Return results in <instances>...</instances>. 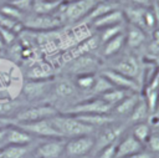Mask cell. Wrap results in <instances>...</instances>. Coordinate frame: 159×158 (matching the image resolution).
Segmentation results:
<instances>
[{
  "instance_id": "cell-1",
  "label": "cell",
  "mask_w": 159,
  "mask_h": 158,
  "mask_svg": "<svg viewBox=\"0 0 159 158\" xmlns=\"http://www.w3.org/2000/svg\"><path fill=\"white\" fill-rule=\"evenodd\" d=\"M24 81L22 68L0 52V101L19 98Z\"/></svg>"
},
{
  "instance_id": "cell-2",
  "label": "cell",
  "mask_w": 159,
  "mask_h": 158,
  "mask_svg": "<svg viewBox=\"0 0 159 158\" xmlns=\"http://www.w3.org/2000/svg\"><path fill=\"white\" fill-rule=\"evenodd\" d=\"M50 119L53 127L56 128V131L60 133V136L65 139L86 136V134H93L96 132L94 128L86 124L73 114L58 112L56 116L51 117Z\"/></svg>"
},
{
  "instance_id": "cell-3",
  "label": "cell",
  "mask_w": 159,
  "mask_h": 158,
  "mask_svg": "<svg viewBox=\"0 0 159 158\" xmlns=\"http://www.w3.org/2000/svg\"><path fill=\"white\" fill-rule=\"evenodd\" d=\"M52 82L53 77L47 80H25L21 87L20 98L27 105L47 102V98L51 97Z\"/></svg>"
},
{
  "instance_id": "cell-4",
  "label": "cell",
  "mask_w": 159,
  "mask_h": 158,
  "mask_svg": "<svg viewBox=\"0 0 159 158\" xmlns=\"http://www.w3.org/2000/svg\"><path fill=\"white\" fill-rule=\"evenodd\" d=\"M94 0H76L72 2L62 4L56 14L63 24H76L80 20L87 17L92 9L96 6Z\"/></svg>"
},
{
  "instance_id": "cell-5",
  "label": "cell",
  "mask_w": 159,
  "mask_h": 158,
  "mask_svg": "<svg viewBox=\"0 0 159 158\" xmlns=\"http://www.w3.org/2000/svg\"><path fill=\"white\" fill-rule=\"evenodd\" d=\"M60 111L52 103H32L24 106L14 117V123H26L35 122L40 119H46L56 116Z\"/></svg>"
},
{
  "instance_id": "cell-6",
  "label": "cell",
  "mask_w": 159,
  "mask_h": 158,
  "mask_svg": "<svg viewBox=\"0 0 159 158\" xmlns=\"http://www.w3.org/2000/svg\"><path fill=\"white\" fill-rule=\"evenodd\" d=\"M125 132H127V123L118 122V121L112 122V123L99 128L97 134L94 136V148H93L92 153L96 156L103 148L117 143L118 139Z\"/></svg>"
},
{
  "instance_id": "cell-7",
  "label": "cell",
  "mask_w": 159,
  "mask_h": 158,
  "mask_svg": "<svg viewBox=\"0 0 159 158\" xmlns=\"http://www.w3.org/2000/svg\"><path fill=\"white\" fill-rule=\"evenodd\" d=\"M22 25L25 30L43 32V31H52V30L60 29V26L62 25V21L60 20L56 12L50 15L30 12V14H26L25 19L22 20Z\"/></svg>"
},
{
  "instance_id": "cell-8",
  "label": "cell",
  "mask_w": 159,
  "mask_h": 158,
  "mask_svg": "<svg viewBox=\"0 0 159 158\" xmlns=\"http://www.w3.org/2000/svg\"><path fill=\"white\" fill-rule=\"evenodd\" d=\"M94 148V134H86L66 139L62 158H83Z\"/></svg>"
},
{
  "instance_id": "cell-9",
  "label": "cell",
  "mask_w": 159,
  "mask_h": 158,
  "mask_svg": "<svg viewBox=\"0 0 159 158\" xmlns=\"http://www.w3.org/2000/svg\"><path fill=\"white\" fill-rule=\"evenodd\" d=\"M112 107L107 105L99 97H91L86 98L78 103L72 105L68 109L62 111V113L68 114H106L111 113Z\"/></svg>"
},
{
  "instance_id": "cell-10",
  "label": "cell",
  "mask_w": 159,
  "mask_h": 158,
  "mask_svg": "<svg viewBox=\"0 0 159 158\" xmlns=\"http://www.w3.org/2000/svg\"><path fill=\"white\" fill-rule=\"evenodd\" d=\"M17 127L24 129L25 132L30 133L36 139H48V138H62L60 133L53 127L50 118L40 119L35 122H26V123H15Z\"/></svg>"
},
{
  "instance_id": "cell-11",
  "label": "cell",
  "mask_w": 159,
  "mask_h": 158,
  "mask_svg": "<svg viewBox=\"0 0 159 158\" xmlns=\"http://www.w3.org/2000/svg\"><path fill=\"white\" fill-rule=\"evenodd\" d=\"M65 138H48L39 139L35 146L34 158H62L65 151Z\"/></svg>"
},
{
  "instance_id": "cell-12",
  "label": "cell",
  "mask_w": 159,
  "mask_h": 158,
  "mask_svg": "<svg viewBox=\"0 0 159 158\" xmlns=\"http://www.w3.org/2000/svg\"><path fill=\"white\" fill-rule=\"evenodd\" d=\"M99 58L94 57L92 53L76 56L66 62V72L70 75H82V73H96V70L99 67Z\"/></svg>"
},
{
  "instance_id": "cell-13",
  "label": "cell",
  "mask_w": 159,
  "mask_h": 158,
  "mask_svg": "<svg viewBox=\"0 0 159 158\" xmlns=\"http://www.w3.org/2000/svg\"><path fill=\"white\" fill-rule=\"evenodd\" d=\"M78 90L73 82L67 75L55 76L52 82V92L51 97H55L57 101H70L73 97H76Z\"/></svg>"
},
{
  "instance_id": "cell-14",
  "label": "cell",
  "mask_w": 159,
  "mask_h": 158,
  "mask_svg": "<svg viewBox=\"0 0 159 158\" xmlns=\"http://www.w3.org/2000/svg\"><path fill=\"white\" fill-rule=\"evenodd\" d=\"M25 80H47L56 76V70L52 63L45 60H35L26 65L22 71Z\"/></svg>"
},
{
  "instance_id": "cell-15",
  "label": "cell",
  "mask_w": 159,
  "mask_h": 158,
  "mask_svg": "<svg viewBox=\"0 0 159 158\" xmlns=\"http://www.w3.org/2000/svg\"><path fill=\"white\" fill-rule=\"evenodd\" d=\"M101 75H103L113 87L116 88H120V90H124V91H128V92H134V93H140V87L142 85L130 78V77H127L112 68H106L101 72Z\"/></svg>"
},
{
  "instance_id": "cell-16",
  "label": "cell",
  "mask_w": 159,
  "mask_h": 158,
  "mask_svg": "<svg viewBox=\"0 0 159 158\" xmlns=\"http://www.w3.org/2000/svg\"><path fill=\"white\" fill-rule=\"evenodd\" d=\"M111 68L117 71V72H119V73H122V75H124V76H127V77H130V78H133L135 81H138L137 78L140 76V70H142L139 60L133 55L122 56L120 58H118L114 62V65Z\"/></svg>"
},
{
  "instance_id": "cell-17",
  "label": "cell",
  "mask_w": 159,
  "mask_h": 158,
  "mask_svg": "<svg viewBox=\"0 0 159 158\" xmlns=\"http://www.w3.org/2000/svg\"><path fill=\"white\" fill-rule=\"evenodd\" d=\"M144 149L143 144L135 139L130 132H125L117 142L116 144V154L114 158H125L133 153H137L139 151Z\"/></svg>"
},
{
  "instance_id": "cell-18",
  "label": "cell",
  "mask_w": 159,
  "mask_h": 158,
  "mask_svg": "<svg viewBox=\"0 0 159 158\" xmlns=\"http://www.w3.org/2000/svg\"><path fill=\"white\" fill-rule=\"evenodd\" d=\"M39 139L29 144H5L0 148V158H29L32 157Z\"/></svg>"
},
{
  "instance_id": "cell-19",
  "label": "cell",
  "mask_w": 159,
  "mask_h": 158,
  "mask_svg": "<svg viewBox=\"0 0 159 158\" xmlns=\"http://www.w3.org/2000/svg\"><path fill=\"white\" fill-rule=\"evenodd\" d=\"M5 144H29L36 141L30 133L25 132L15 123L5 128ZM4 144V146H5Z\"/></svg>"
},
{
  "instance_id": "cell-20",
  "label": "cell",
  "mask_w": 159,
  "mask_h": 158,
  "mask_svg": "<svg viewBox=\"0 0 159 158\" xmlns=\"http://www.w3.org/2000/svg\"><path fill=\"white\" fill-rule=\"evenodd\" d=\"M124 36H125V46L129 47L130 50H138L147 41V32L140 27L130 24L127 25V29L124 30Z\"/></svg>"
},
{
  "instance_id": "cell-21",
  "label": "cell",
  "mask_w": 159,
  "mask_h": 158,
  "mask_svg": "<svg viewBox=\"0 0 159 158\" xmlns=\"http://www.w3.org/2000/svg\"><path fill=\"white\" fill-rule=\"evenodd\" d=\"M140 97H142L140 93H129L120 102H118L116 106H113L111 114L116 119H118L119 117H128L130 114L132 109L134 108V106L137 105V102L140 100Z\"/></svg>"
},
{
  "instance_id": "cell-22",
  "label": "cell",
  "mask_w": 159,
  "mask_h": 158,
  "mask_svg": "<svg viewBox=\"0 0 159 158\" xmlns=\"http://www.w3.org/2000/svg\"><path fill=\"white\" fill-rule=\"evenodd\" d=\"M124 22V15H123V11L117 9L114 11H111L109 14L107 15H103L98 19H94L92 20L91 22V26L96 30H102L104 27H109V26H113V25H118V24H122Z\"/></svg>"
},
{
  "instance_id": "cell-23",
  "label": "cell",
  "mask_w": 159,
  "mask_h": 158,
  "mask_svg": "<svg viewBox=\"0 0 159 158\" xmlns=\"http://www.w3.org/2000/svg\"><path fill=\"white\" fill-rule=\"evenodd\" d=\"M125 46V36H124V31L118 34L117 36L109 39L108 41H106L104 44H102L99 46L101 49V55L103 57H112L116 56L117 53L120 52V50Z\"/></svg>"
},
{
  "instance_id": "cell-24",
  "label": "cell",
  "mask_w": 159,
  "mask_h": 158,
  "mask_svg": "<svg viewBox=\"0 0 159 158\" xmlns=\"http://www.w3.org/2000/svg\"><path fill=\"white\" fill-rule=\"evenodd\" d=\"M150 116L152 114L149 112L148 105H147L144 97L142 96L140 100L134 106V108L132 109L130 114L128 116V122H130L132 124H135V123H139V122H145Z\"/></svg>"
},
{
  "instance_id": "cell-25",
  "label": "cell",
  "mask_w": 159,
  "mask_h": 158,
  "mask_svg": "<svg viewBox=\"0 0 159 158\" xmlns=\"http://www.w3.org/2000/svg\"><path fill=\"white\" fill-rule=\"evenodd\" d=\"M27 103L19 98L15 100H7V101H0V116L6 117V118H12L16 116V113Z\"/></svg>"
},
{
  "instance_id": "cell-26",
  "label": "cell",
  "mask_w": 159,
  "mask_h": 158,
  "mask_svg": "<svg viewBox=\"0 0 159 158\" xmlns=\"http://www.w3.org/2000/svg\"><path fill=\"white\" fill-rule=\"evenodd\" d=\"M129 93H134V92H128V91H124V90H120V88H116V87H112L109 88L108 91H106L104 93L99 95L98 97L101 100H103L107 105H109L112 108L113 106H116L118 102H120L124 97H127Z\"/></svg>"
},
{
  "instance_id": "cell-27",
  "label": "cell",
  "mask_w": 159,
  "mask_h": 158,
  "mask_svg": "<svg viewBox=\"0 0 159 158\" xmlns=\"http://www.w3.org/2000/svg\"><path fill=\"white\" fill-rule=\"evenodd\" d=\"M96 78H97L96 73H82V75L75 76L73 82H75V85H76L78 91L91 93V91H92V88L94 86Z\"/></svg>"
},
{
  "instance_id": "cell-28",
  "label": "cell",
  "mask_w": 159,
  "mask_h": 158,
  "mask_svg": "<svg viewBox=\"0 0 159 158\" xmlns=\"http://www.w3.org/2000/svg\"><path fill=\"white\" fill-rule=\"evenodd\" d=\"M150 133H152V127H150V123H148L147 121H145V122H139V123L133 124L132 131H130V134H132L135 139H138L143 146H144L145 142L148 141Z\"/></svg>"
},
{
  "instance_id": "cell-29",
  "label": "cell",
  "mask_w": 159,
  "mask_h": 158,
  "mask_svg": "<svg viewBox=\"0 0 159 158\" xmlns=\"http://www.w3.org/2000/svg\"><path fill=\"white\" fill-rule=\"evenodd\" d=\"M0 12L12 20H16V21H20L22 22V20L25 19L26 14L22 12L21 10H19L17 7H15L12 4L7 2V4H1L0 5Z\"/></svg>"
},
{
  "instance_id": "cell-30",
  "label": "cell",
  "mask_w": 159,
  "mask_h": 158,
  "mask_svg": "<svg viewBox=\"0 0 159 158\" xmlns=\"http://www.w3.org/2000/svg\"><path fill=\"white\" fill-rule=\"evenodd\" d=\"M145 144L148 146V151L154 153H159V134L157 133V131H152L148 141L145 142Z\"/></svg>"
},
{
  "instance_id": "cell-31",
  "label": "cell",
  "mask_w": 159,
  "mask_h": 158,
  "mask_svg": "<svg viewBox=\"0 0 159 158\" xmlns=\"http://www.w3.org/2000/svg\"><path fill=\"white\" fill-rule=\"evenodd\" d=\"M116 144L117 143L103 148L101 152H98L96 154V158H114V154H116Z\"/></svg>"
},
{
  "instance_id": "cell-32",
  "label": "cell",
  "mask_w": 159,
  "mask_h": 158,
  "mask_svg": "<svg viewBox=\"0 0 159 158\" xmlns=\"http://www.w3.org/2000/svg\"><path fill=\"white\" fill-rule=\"evenodd\" d=\"M127 1L129 2V5L138 6V7H144V9H150L154 5L153 0H127Z\"/></svg>"
},
{
  "instance_id": "cell-33",
  "label": "cell",
  "mask_w": 159,
  "mask_h": 158,
  "mask_svg": "<svg viewBox=\"0 0 159 158\" xmlns=\"http://www.w3.org/2000/svg\"><path fill=\"white\" fill-rule=\"evenodd\" d=\"M125 158H155V157H154V154H153L152 152H149L148 149H142V151H139V152H137V153H133V154L125 157Z\"/></svg>"
},
{
  "instance_id": "cell-34",
  "label": "cell",
  "mask_w": 159,
  "mask_h": 158,
  "mask_svg": "<svg viewBox=\"0 0 159 158\" xmlns=\"http://www.w3.org/2000/svg\"><path fill=\"white\" fill-rule=\"evenodd\" d=\"M11 124H14V119L12 118H6V117H1L0 116V129H5V128L10 127Z\"/></svg>"
},
{
  "instance_id": "cell-35",
  "label": "cell",
  "mask_w": 159,
  "mask_h": 158,
  "mask_svg": "<svg viewBox=\"0 0 159 158\" xmlns=\"http://www.w3.org/2000/svg\"><path fill=\"white\" fill-rule=\"evenodd\" d=\"M5 129H0V148L5 144Z\"/></svg>"
},
{
  "instance_id": "cell-36",
  "label": "cell",
  "mask_w": 159,
  "mask_h": 158,
  "mask_svg": "<svg viewBox=\"0 0 159 158\" xmlns=\"http://www.w3.org/2000/svg\"><path fill=\"white\" fill-rule=\"evenodd\" d=\"M5 49H6V46H5V44H4V41L1 39V36H0V52L5 51Z\"/></svg>"
},
{
  "instance_id": "cell-37",
  "label": "cell",
  "mask_w": 159,
  "mask_h": 158,
  "mask_svg": "<svg viewBox=\"0 0 159 158\" xmlns=\"http://www.w3.org/2000/svg\"><path fill=\"white\" fill-rule=\"evenodd\" d=\"M155 114L159 116V95H158V106H157V111H155Z\"/></svg>"
},
{
  "instance_id": "cell-38",
  "label": "cell",
  "mask_w": 159,
  "mask_h": 158,
  "mask_svg": "<svg viewBox=\"0 0 159 158\" xmlns=\"http://www.w3.org/2000/svg\"><path fill=\"white\" fill-rule=\"evenodd\" d=\"M62 4H67V2H72V1H76V0H61Z\"/></svg>"
},
{
  "instance_id": "cell-39",
  "label": "cell",
  "mask_w": 159,
  "mask_h": 158,
  "mask_svg": "<svg viewBox=\"0 0 159 158\" xmlns=\"http://www.w3.org/2000/svg\"><path fill=\"white\" fill-rule=\"evenodd\" d=\"M157 128H158V129H157V133L159 134V119H158V123H157Z\"/></svg>"
},
{
  "instance_id": "cell-40",
  "label": "cell",
  "mask_w": 159,
  "mask_h": 158,
  "mask_svg": "<svg viewBox=\"0 0 159 158\" xmlns=\"http://www.w3.org/2000/svg\"><path fill=\"white\" fill-rule=\"evenodd\" d=\"M153 2L157 4V5H159V0H153Z\"/></svg>"
},
{
  "instance_id": "cell-41",
  "label": "cell",
  "mask_w": 159,
  "mask_h": 158,
  "mask_svg": "<svg viewBox=\"0 0 159 158\" xmlns=\"http://www.w3.org/2000/svg\"><path fill=\"white\" fill-rule=\"evenodd\" d=\"M109 1H114V2H118V1H120V0H109Z\"/></svg>"
},
{
  "instance_id": "cell-42",
  "label": "cell",
  "mask_w": 159,
  "mask_h": 158,
  "mask_svg": "<svg viewBox=\"0 0 159 158\" xmlns=\"http://www.w3.org/2000/svg\"><path fill=\"white\" fill-rule=\"evenodd\" d=\"M29 158H34V157H29Z\"/></svg>"
},
{
  "instance_id": "cell-43",
  "label": "cell",
  "mask_w": 159,
  "mask_h": 158,
  "mask_svg": "<svg viewBox=\"0 0 159 158\" xmlns=\"http://www.w3.org/2000/svg\"><path fill=\"white\" fill-rule=\"evenodd\" d=\"M158 118H159V116H158Z\"/></svg>"
}]
</instances>
